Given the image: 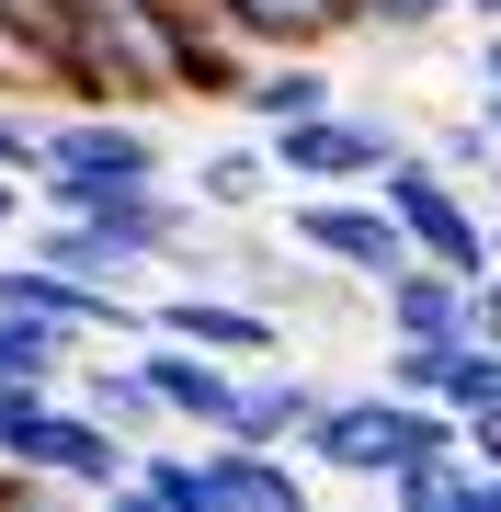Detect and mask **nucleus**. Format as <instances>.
I'll return each instance as SVG.
<instances>
[{"instance_id":"nucleus-1","label":"nucleus","mask_w":501,"mask_h":512,"mask_svg":"<svg viewBox=\"0 0 501 512\" xmlns=\"http://www.w3.org/2000/svg\"><path fill=\"white\" fill-rule=\"evenodd\" d=\"M0 467L46 478V490H103V501H126L137 444L114 433L103 410H80L69 387H46V376H0Z\"/></svg>"},{"instance_id":"nucleus-2","label":"nucleus","mask_w":501,"mask_h":512,"mask_svg":"<svg viewBox=\"0 0 501 512\" xmlns=\"http://www.w3.org/2000/svg\"><path fill=\"white\" fill-rule=\"evenodd\" d=\"M445 444H467L445 399H410V387L376 376V387H353V399H331V410L308 421V444H297V456H308V467H331V478H376V490H388L399 467L445 456Z\"/></svg>"},{"instance_id":"nucleus-3","label":"nucleus","mask_w":501,"mask_h":512,"mask_svg":"<svg viewBox=\"0 0 501 512\" xmlns=\"http://www.w3.org/2000/svg\"><path fill=\"white\" fill-rule=\"evenodd\" d=\"M114 183H171V148L149 126V103H69L46 126V160H35V194L46 205H92Z\"/></svg>"},{"instance_id":"nucleus-4","label":"nucleus","mask_w":501,"mask_h":512,"mask_svg":"<svg viewBox=\"0 0 501 512\" xmlns=\"http://www.w3.org/2000/svg\"><path fill=\"white\" fill-rule=\"evenodd\" d=\"M285 239H297L308 262H331V274H353V285H388L410 262V228L388 217L376 183H308V194H285Z\"/></svg>"},{"instance_id":"nucleus-5","label":"nucleus","mask_w":501,"mask_h":512,"mask_svg":"<svg viewBox=\"0 0 501 512\" xmlns=\"http://www.w3.org/2000/svg\"><path fill=\"white\" fill-rule=\"evenodd\" d=\"M376 194H388V217L410 228L422 262H445V274H467V285L490 274V217H479V194H467V171H445L433 148H399Z\"/></svg>"},{"instance_id":"nucleus-6","label":"nucleus","mask_w":501,"mask_h":512,"mask_svg":"<svg viewBox=\"0 0 501 512\" xmlns=\"http://www.w3.org/2000/svg\"><path fill=\"white\" fill-rule=\"evenodd\" d=\"M262 148H274V183L308 194V183H388L399 160V126L388 114H353V103H319V114H285V126H262Z\"/></svg>"},{"instance_id":"nucleus-7","label":"nucleus","mask_w":501,"mask_h":512,"mask_svg":"<svg viewBox=\"0 0 501 512\" xmlns=\"http://www.w3.org/2000/svg\"><path fill=\"white\" fill-rule=\"evenodd\" d=\"M0 308H35V319L69 330V342H149V308H137L126 285L69 274V262H46V251H0Z\"/></svg>"},{"instance_id":"nucleus-8","label":"nucleus","mask_w":501,"mask_h":512,"mask_svg":"<svg viewBox=\"0 0 501 512\" xmlns=\"http://www.w3.org/2000/svg\"><path fill=\"white\" fill-rule=\"evenodd\" d=\"M149 330L205 342V353H228V365H274V353H285V319L262 308V296H240V285H171L149 308Z\"/></svg>"},{"instance_id":"nucleus-9","label":"nucleus","mask_w":501,"mask_h":512,"mask_svg":"<svg viewBox=\"0 0 501 512\" xmlns=\"http://www.w3.org/2000/svg\"><path fill=\"white\" fill-rule=\"evenodd\" d=\"M456 330H479V285L445 274V262L410 251L388 285H376V342H456Z\"/></svg>"},{"instance_id":"nucleus-10","label":"nucleus","mask_w":501,"mask_h":512,"mask_svg":"<svg viewBox=\"0 0 501 512\" xmlns=\"http://www.w3.org/2000/svg\"><path fill=\"white\" fill-rule=\"evenodd\" d=\"M137 365H149V387H160L171 421H194V433H228V421H240V365H228V353L149 330V353H137Z\"/></svg>"},{"instance_id":"nucleus-11","label":"nucleus","mask_w":501,"mask_h":512,"mask_svg":"<svg viewBox=\"0 0 501 512\" xmlns=\"http://www.w3.org/2000/svg\"><path fill=\"white\" fill-rule=\"evenodd\" d=\"M160 12H171V35H183V103H240L251 46H240V23H228V0H160Z\"/></svg>"},{"instance_id":"nucleus-12","label":"nucleus","mask_w":501,"mask_h":512,"mask_svg":"<svg viewBox=\"0 0 501 512\" xmlns=\"http://www.w3.org/2000/svg\"><path fill=\"white\" fill-rule=\"evenodd\" d=\"M205 501H217V512H297L308 478H297L285 444H228V433H205Z\"/></svg>"},{"instance_id":"nucleus-13","label":"nucleus","mask_w":501,"mask_h":512,"mask_svg":"<svg viewBox=\"0 0 501 512\" xmlns=\"http://www.w3.org/2000/svg\"><path fill=\"white\" fill-rule=\"evenodd\" d=\"M331 410V387L297 376L274 353V365H240V421H228V444H308V421Z\"/></svg>"},{"instance_id":"nucleus-14","label":"nucleus","mask_w":501,"mask_h":512,"mask_svg":"<svg viewBox=\"0 0 501 512\" xmlns=\"http://www.w3.org/2000/svg\"><path fill=\"white\" fill-rule=\"evenodd\" d=\"M240 103L262 114V126H285V114H319V103H342V80H331V57H319V46H274V57H251Z\"/></svg>"},{"instance_id":"nucleus-15","label":"nucleus","mask_w":501,"mask_h":512,"mask_svg":"<svg viewBox=\"0 0 501 512\" xmlns=\"http://www.w3.org/2000/svg\"><path fill=\"white\" fill-rule=\"evenodd\" d=\"M228 23H240L251 57H274V46H342L353 35V0H228Z\"/></svg>"},{"instance_id":"nucleus-16","label":"nucleus","mask_w":501,"mask_h":512,"mask_svg":"<svg viewBox=\"0 0 501 512\" xmlns=\"http://www.w3.org/2000/svg\"><path fill=\"white\" fill-rule=\"evenodd\" d=\"M80 410H103L126 444H149V433H171V410H160V387H149V365H114V342L80 365Z\"/></svg>"},{"instance_id":"nucleus-17","label":"nucleus","mask_w":501,"mask_h":512,"mask_svg":"<svg viewBox=\"0 0 501 512\" xmlns=\"http://www.w3.org/2000/svg\"><path fill=\"white\" fill-rule=\"evenodd\" d=\"M194 205H205V217H251V205H274L285 183H274V148H205V160H194V183H183Z\"/></svg>"},{"instance_id":"nucleus-18","label":"nucleus","mask_w":501,"mask_h":512,"mask_svg":"<svg viewBox=\"0 0 501 512\" xmlns=\"http://www.w3.org/2000/svg\"><path fill=\"white\" fill-rule=\"evenodd\" d=\"M69 330L35 319V308H0V376H46V387H69Z\"/></svg>"},{"instance_id":"nucleus-19","label":"nucleus","mask_w":501,"mask_h":512,"mask_svg":"<svg viewBox=\"0 0 501 512\" xmlns=\"http://www.w3.org/2000/svg\"><path fill=\"white\" fill-rule=\"evenodd\" d=\"M126 501H160V512H217L205 501V456H183V444H149L126 478Z\"/></svg>"},{"instance_id":"nucleus-20","label":"nucleus","mask_w":501,"mask_h":512,"mask_svg":"<svg viewBox=\"0 0 501 512\" xmlns=\"http://www.w3.org/2000/svg\"><path fill=\"white\" fill-rule=\"evenodd\" d=\"M445 12H467V0H353V35H422Z\"/></svg>"},{"instance_id":"nucleus-21","label":"nucleus","mask_w":501,"mask_h":512,"mask_svg":"<svg viewBox=\"0 0 501 512\" xmlns=\"http://www.w3.org/2000/svg\"><path fill=\"white\" fill-rule=\"evenodd\" d=\"M0 23L35 46V69H46V92H57V0H0Z\"/></svg>"},{"instance_id":"nucleus-22","label":"nucleus","mask_w":501,"mask_h":512,"mask_svg":"<svg viewBox=\"0 0 501 512\" xmlns=\"http://www.w3.org/2000/svg\"><path fill=\"white\" fill-rule=\"evenodd\" d=\"M422 148H433L445 171H490V160H501V137H490V126H445V137H422Z\"/></svg>"},{"instance_id":"nucleus-23","label":"nucleus","mask_w":501,"mask_h":512,"mask_svg":"<svg viewBox=\"0 0 501 512\" xmlns=\"http://www.w3.org/2000/svg\"><path fill=\"white\" fill-rule=\"evenodd\" d=\"M456 433H467V456H479V467L501 478V410H467V421H456Z\"/></svg>"},{"instance_id":"nucleus-24","label":"nucleus","mask_w":501,"mask_h":512,"mask_svg":"<svg viewBox=\"0 0 501 512\" xmlns=\"http://www.w3.org/2000/svg\"><path fill=\"white\" fill-rule=\"evenodd\" d=\"M479 92H501V23H479Z\"/></svg>"},{"instance_id":"nucleus-25","label":"nucleus","mask_w":501,"mask_h":512,"mask_svg":"<svg viewBox=\"0 0 501 512\" xmlns=\"http://www.w3.org/2000/svg\"><path fill=\"white\" fill-rule=\"evenodd\" d=\"M479 330H490V342H501V262H490V274H479Z\"/></svg>"},{"instance_id":"nucleus-26","label":"nucleus","mask_w":501,"mask_h":512,"mask_svg":"<svg viewBox=\"0 0 501 512\" xmlns=\"http://www.w3.org/2000/svg\"><path fill=\"white\" fill-rule=\"evenodd\" d=\"M23 217V183H12V171H0V228H12Z\"/></svg>"},{"instance_id":"nucleus-27","label":"nucleus","mask_w":501,"mask_h":512,"mask_svg":"<svg viewBox=\"0 0 501 512\" xmlns=\"http://www.w3.org/2000/svg\"><path fill=\"white\" fill-rule=\"evenodd\" d=\"M467 12H479V23H501V0H467Z\"/></svg>"},{"instance_id":"nucleus-28","label":"nucleus","mask_w":501,"mask_h":512,"mask_svg":"<svg viewBox=\"0 0 501 512\" xmlns=\"http://www.w3.org/2000/svg\"><path fill=\"white\" fill-rule=\"evenodd\" d=\"M490 205H501V160H490Z\"/></svg>"}]
</instances>
